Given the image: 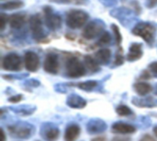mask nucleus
Returning a JSON list of instances; mask_svg holds the SVG:
<instances>
[{"label":"nucleus","mask_w":157,"mask_h":141,"mask_svg":"<svg viewBox=\"0 0 157 141\" xmlns=\"http://www.w3.org/2000/svg\"><path fill=\"white\" fill-rule=\"evenodd\" d=\"M134 36L142 38L148 46L153 47L157 34V26L154 22L141 21L135 24L132 30Z\"/></svg>","instance_id":"nucleus-1"},{"label":"nucleus","mask_w":157,"mask_h":141,"mask_svg":"<svg viewBox=\"0 0 157 141\" xmlns=\"http://www.w3.org/2000/svg\"><path fill=\"white\" fill-rule=\"evenodd\" d=\"M7 130L12 138L18 139H28L35 134V127L25 121H17L8 125Z\"/></svg>","instance_id":"nucleus-2"},{"label":"nucleus","mask_w":157,"mask_h":141,"mask_svg":"<svg viewBox=\"0 0 157 141\" xmlns=\"http://www.w3.org/2000/svg\"><path fill=\"white\" fill-rule=\"evenodd\" d=\"M109 15L116 18L124 28H131L137 21V13L129 7L119 6L110 10Z\"/></svg>","instance_id":"nucleus-3"},{"label":"nucleus","mask_w":157,"mask_h":141,"mask_svg":"<svg viewBox=\"0 0 157 141\" xmlns=\"http://www.w3.org/2000/svg\"><path fill=\"white\" fill-rule=\"evenodd\" d=\"M89 14L81 9L70 10L65 17V24L70 29H79L87 24Z\"/></svg>","instance_id":"nucleus-4"},{"label":"nucleus","mask_w":157,"mask_h":141,"mask_svg":"<svg viewBox=\"0 0 157 141\" xmlns=\"http://www.w3.org/2000/svg\"><path fill=\"white\" fill-rule=\"evenodd\" d=\"M85 63L82 62L77 57H70L65 63V76L71 79H77L86 73Z\"/></svg>","instance_id":"nucleus-5"},{"label":"nucleus","mask_w":157,"mask_h":141,"mask_svg":"<svg viewBox=\"0 0 157 141\" xmlns=\"http://www.w3.org/2000/svg\"><path fill=\"white\" fill-rule=\"evenodd\" d=\"M29 30L32 39L36 42H44L47 39V35L43 28V21L40 14H34L29 20Z\"/></svg>","instance_id":"nucleus-6"},{"label":"nucleus","mask_w":157,"mask_h":141,"mask_svg":"<svg viewBox=\"0 0 157 141\" xmlns=\"http://www.w3.org/2000/svg\"><path fill=\"white\" fill-rule=\"evenodd\" d=\"M106 28V24L103 20L99 18H96L88 22L82 32V37L86 40H92L98 37H100Z\"/></svg>","instance_id":"nucleus-7"},{"label":"nucleus","mask_w":157,"mask_h":141,"mask_svg":"<svg viewBox=\"0 0 157 141\" xmlns=\"http://www.w3.org/2000/svg\"><path fill=\"white\" fill-rule=\"evenodd\" d=\"M43 16L44 24L51 31H57L62 28V17L56 13L52 6H46L43 7Z\"/></svg>","instance_id":"nucleus-8"},{"label":"nucleus","mask_w":157,"mask_h":141,"mask_svg":"<svg viewBox=\"0 0 157 141\" xmlns=\"http://www.w3.org/2000/svg\"><path fill=\"white\" fill-rule=\"evenodd\" d=\"M2 68L8 72H18L22 68L21 57L15 52L6 54L2 60Z\"/></svg>","instance_id":"nucleus-9"},{"label":"nucleus","mask_w":157,"mask_h":141,"mask_svg":"<svg viewBox=\"0 0 157 141\" xmlns=\"http://www.w3.org/2000/svg\"><path fill=\"white\" fill-rule=\"evenodd\" d=\"M40 134L45 141H56L60 137V129L55 124L45 122L40 126Z\"/></svg>","instance_id":"nucleus-10"},{"label":"nucleus","mask_w":157,"mask_h":141,"mask_svg":"<svg viewBox=\"0 0 157 141\" xmlns=\"http://www.w3.org/2000/svg\"><path fill=\"white\" fill-rule=\"evenodd\" d=\"M43 70L50 74H57L60 70L59 56L55 53H48L44 59Z\"/></svg>","instance_id":"nucleus-11"},{"label":"nucleus","mask_w":157,"mask_h":141,"mask_svg":"<svg viewBox=\"0 0 157 141\" xmlns=\"http://www.w3.org/2000/svg\"><path fill=\"white\" fill-rule=\"evenodd\" d=\"M24 64L28 72H36L40 68V58L34 51H27L24 55Z\"/></svg>","instance_id":"nucleus-12"},{"label":"nucleus","mask_w":157,"mask_h":141,"mask_svg":"<svg viewBox=\"0 0 157 141\" xmlns=\"http://www.w3.org/2000/svg\"><path fill=\"white\" fill-rule=\"evenodd\" d=\"M108 128L107 123L100 118H91L86 124V131L91 135H98L105 132Z\"/></svg>","instance_id":"nucleus-13"},{"label":"nucleus","mask_w":157,"mask_h":141,"mask_svg":"<svg viewBox=\"0 0 157 141\" xmlns=\"http://www.w3.org/2000/svg\"><path fill=\"white\" fill-rule=\"evenodd\" d=\"M144 55L143 44L140 42H133L131 44L129 48V51L126 55V59L128 61H136L140 60Z\"/></svg>","instance_id":"nucleus-14"},{"label":"nucleus","mask_w":157,"mask_h":141,"mask_svg":"<svg viewBox=\"0 0 157 141\" xmlns=\"http://www.w3.org/2000/svg\"><path fill=\"white\" fill-rule=\"evenodd\" d=\"M111 131L116 134H122V135H127V134H133L136 132V127L129 124V123H124L121 121L116 122L112 125L111 127Z\"/></svg>","instance_id":"nucleus-15"},{"label":"nucleus","mask_w":157,"mask_h":141,"mask_svg":"<svg viewBox=\"0 0 157 141\" xmlns=\"http://www.w3.org/2000/svg\"><path fill=\"white\" fill-rule=\"evenodd\" d=\"M26 14L24 13H15L8 17V24L12 29L18 30L21 29L26 23Z\"/></svg>","instance_id":"nucleus-16"},{"label":"nucleus","mask_w":157,"mask_h":141,"mask_svg":"<svg viewBox=\"0 0 157 141\" xmlns=\"http://www.w3.org/2000/svg\"><path fill=\"white\" fill-rule=\"evenodd\" d=\"M132 105L138 106V107H143V108H152V107H156L157 106V99L152 96H148V97H137L134 96L132 99Z\"/></svg>","instance_id":"nucleus-17"},{"label":"nucleus","mask_w":157,"mask_h":141,"mask_svg":"<svg viewBox=\"0 0 157 141\" xmlns=\"http://www.w3.org/2000/svg\"><path fill=\"white\" fill-rule=\"evenodd\" d=\"M86 100L76 94H71L66 100V105L75 109H82L86 106Z\"/></svg>","instance_id":"nucleus-18"},{"label":"nucleus","mask_w":157,"mask_h":141,"mask_svg":"<svg viewBox=\"0 0 157 141\" xmlns=\"http://www.w3.org/2000/svg\"><path fill=\"white\" fill-rule=\"evenodd\" d=\"M8 109L11 112L17 114L19 116L28 117V116H31L32 114H34L35 111L37 110V107L31 105H21V106H8Z\"/></svg>","instance_id":"nucleus-19"},{"label":"nucleus","mask_w":157,"mask_h":141,"mask_svg":"<svg viewBox=\"0 0 157 141\" xmlns=\"http://www.w3.org/2000/svg\"><path fill=\"white\" fill-rule=\"evenodd\" d=\"M111 50L108 48H101L95 53V58L100 65H108L111 61Z\"/></svg>","instance_id":"nucleus-20"},{"label":"nucleus","mask_w":157,"mask_h":141,"mask_svg":"<svg viewBox=\"0 0 157 141\" xmlns=\"http://www.w3.org/2000/svg\"><path fill=\"white\" fill-rule=\"evenodd\" d=\"M80 133L81 128L77 124L73 123L68 125L64 132V141H75L78 139Z\"/></svg>","instance_id":"nucleus-21"},{"label":"nucleus","mask_w":157,"mask_h":141,"mask_svg":"<svg viewBox=\"0 0 157 141\" xmlns=\"http://www.w3.org/2000/svg\"><path fill=\"white\" fill-rule=\"evenodd\" d=\"M84 63L86 68V71L89 73H96L100 71V64L98 62L95 57L91 55H86L84 58Z\"/></svg>","instance_id":"nucleus-22"},{"label":"nucleus","mask_w":157,"mask_h":141,"mask_svg":"<svg viewBox=\"0 0 157 141\" xmlns=\"http://www.w3.org/2000/svg\"><path fill=\"white\" fill-rule=\"evenodd\" d=\"M99 82L95 80H88L85 82H81L76 83V87L80 90L86 91V92H92L96 91L99 87Z\"/></svg>","instance_id":"nucleus-23"},{"label":"nucleus","mask_w":157,"mask_h":141,"mask_svg":"<svg viewBox=\"0 0 157 141\" xmlns=\"http://www.w3.org/2000/svg\"><path fill=\"white\" fill-rule=\"evenodd\" d=\"M133 88L135 92L141 96H145L153 91V86L145 82H139L134 83Z\"/></svg>","instance_id":"nucleus-24"},{"label":"nucleus","mask_w":157,"mask_h":141,"mask_svg":"<svg viewBox=\"0 0 157 141\" xmlns=\"http://www.w3.org/2000/svg\"><path fill=\"white\" fill-rule=\"evenodd\" d=\"M24 6V3L22 1H18V0H11V1H7L6 3H2L1 4V10H15V9H18L20 7H22Z\"/></svg>","instance_id":"nucleus-25"},{"label":"nucleus","mask_w":157,"mask_h":141,"mask_svg":"<svg viewBox=\"0 0 157 141\" xmlns=\"http://www.w3.org/2000/svg\"><path fill=\"white\" fill-rule=\"evenodd\" d=\"M112 43V37L111 34L109 31H105L98 39V45L101 48H106L107 46L110 45Z\"/></svg>","instance_id":"nucleus-26"},{"label":"nucleus","mask_w":157,"mask_h":141,"mask_svg":"<svg viewBox=\"0 0 157 141\" xmlns=\"http://www.w3.org/2000/svg\"><path fill=\"white\" fill-rule=\"evenodd\" d=\"M116 113L121 117H129L133 115V111L125 105H120L116 107Z\"/></svg>","instance_id":"nucleus-27"},{"label":"nucleus","mask_w":157,"mask_h":141,"mask_svg":"<svg viewBox=\"0 0 157 141\" xmlns=\"http://www.w3.org/2000/svg\"><path fill=\"white\" fill-rule=\"evenodd\" d=\"M111 29H112V32H113V35H114V40H115V44L121 48V44L122 42V36H121V30L119 28V27L115 24H112L111 25Z\"/></svg>","instance_id":"nucleus-28"},{"label":"nucleus","mask_w":157,"mask_h":141,"mask_svg":"<svg viewBox=\"0 0 157 141\" xmlns=\"http://www.w3.org/2000/svg\"><path fill=\"white\" fill-rule=\"evenodd\" d=\"M52 2L58 3V4H64V5H75V6H82L88 3V0H51Z\"/></svg>","instance_id":"nucleus-29"},{"label":"nucleus","mask_w":157,"mask_h":141,"mask_svg":"<svg viewBox=\"0 0 157 141\" xmlns=\"http://www.w3.org/2000/svg\"><path fill=\"white\" fill-rule=\"evenodd\" d=\"M124 61H125V57L123 55V52H122V49L121 47L119 48L118 51L116 52V56H115V61H114V67H118V66H121L124 63Z\"/></svg>","instance_id":"nucleus-30"},{"label":"nucleus","mask_w":157,"mask_h":141,"mask_svg":"<svg viewBox=\"0 0 157 141\" xmlns=\"http://www.w3.org/2000/svg\"><path fill=\"white\" fill-rule=\"evenodd\" d=\"M138 121H139L138 122V127L140 128H143V129L148 128L152 124V121L148 117H140Z\"/></svg>","instance_id":"nucleus-31"},{"label":"nucleus","mask_w":157,"mask_h":141,"mask_svg":"<svg viewBox=\"0 0 157 141\" xmlns=\"http://www.w3.org/2000/svg\"><path fill=\"white\" fill-rule=\"evenodd\" d=\"M29 73H18V74H3L2 77L6 80H22L29 77Z\"/></svg>","instance_id":"nucleus-32"},{"label":"nucleus","mask_w":157,"mask_h":141,"mask_svg":"<svg viewBox=\"0 0 157 141\" xmlns=\"http://www.w3.org/2000/svg\"><path fill=\"white\" fill-rule=\"evenodd\" d=\"M71 85L69 83H56L54 85V90L58 93H61V94H65L68 92L69 90V87Z\"/></svg>","instance_id":"nucleus-33"},{"label":"nucleus","mask_w":157,"mask_h":141,"mask_svg":"<svg viewBox=\"0 0 157 141\" xmlns=\"http://www.w3.org/2000/svg\"><path fill=\"white\" fill-rule=\"evenodd\" d=\"M40 85V81L36 80V79H29L24 83V86L28 89H31V88H37Z\"/></svg>","instance_id":"nucleus-34"},{"label":"nucleus","mask_w":157,"mask_h":141,"mask_svg":"<svg viewBox=\"0 0 157 141\" xmlns=\"http://www.w3.org/2000/svg\"><path fill=\"white\" fill-rule=\"evenodd\" d=\"M102 5H104L107 7H110V6H114L115 5H117L118 0H98Z\"/></svg>","instance_id":"nucleus-35"},{"label":"nucleus","mask_w":157,"mask_h":141,"mask_svg":"<svg viewBox=\"0 0 157 141\" xmlns=\"http://www.w3.org/2000/svg\"><path fill=\"white\" fill-rule=\"evenodd\" d=\"M149 72L152 73L153 76L157 78V61H154L149 65Z\"/></svg>","instance_id":"nucleus-36"},{"label":"nucleus","mask_w":157,"mask_h":141,"mask_svg":"<svg viewBox=\"0 0 157 141\" xmlns=\"http://www.w3.org/2000/svg\"><path fill=\"white\" fill-rule=\"evenodd\" d=\"M0 18H1V31L3 32L4 29L6 28V22L8 21V19H7V16L5 13H1Z\"/></svg>","instance_id":"nucleus-37"},{"label":"nucleus","mask_w":157,"mask_h":141,"mask_svg":"<svg viewBox=\"0 0 157 141\" xmlns=\"http://www.w3.org/2000/svg\"><path fill=\"white\" fill-rule=\"evenodd\" d=\"M22 98H23V95H13V96H11V97L8 98V102L16 104V103L20 102L22 100Z\"/></svg>","instance_id":"nucleus-38"},{"label":"nucleus","mask_w":157,"mask_h":141,"mask_svg":"<svg viewBox=\"0 0 157 141\" xmlns=\"http://www.w3.org/2000/svg\"><path fill=\"white\" fill-rule=\"evenodd\" d=\"M145 6L147 8H155L157 6V0H146L145 2Z\"/></svg>","instance_id":"nucleus-39"},{"label":"nucleus","mask_w":157,"mask_h":141,"mask_svg":"<svg viewBox=\"0 0 157 141\" xmlns=\"http://www.w3.org/2000/svg\"><path fill=\"white\" fill-rule=\"evenodd\" d=\"M111 141H132L129 137H115Z\"/></svg>","instance_id":"nucleus-40"},{"label":"nucleus","mask_w":157,"mask_h":141,"mask_svg":"<svg viewBox=\"0 0 157 141\" xmlns=\"http://www.w3.org/2000/svg\"><path fill=\"white\" fill-rule=\"evenodd\" d=\"M140 141H156L155 139V138H153L151 135H144Z\"/></svg>","instance_id":"nucleus-41"},{"label":"nucleus","mask_w":157,"mask_h":141,"mask_svg":"<svg viewBox=\"0 0 157 141\" xmlns=\"http://www.w3.org/2000/svg\"><path fill=\"white\" fill-rule=\"evenodd\" d=\"M0 131H1V141H6V134H5L4 129L1 128Z\"/></svg>","instance_id":"nucleus-42"},{"label":"nucleus","mask_w":157,"mask_h":141,"mask_svg":"<svg viewBox=\"0 0 157 141\" xmlns=\"http://www.w3.org/2000/svg\"><path fill=\"white\" fill-rule=\"evenodd\" d=\"M92 141H106V139L104 137H98V138L92 139Z\"/></svg>","instance_id":"nucleus-43"},{"label":"nucleus","mask_w":157,"mask_h":141,"mask_svg":"<svg viewBox=\"0 0 157 141\" xmlns=\"http://www.w3.org/2000/svg\"><path fill=\"white\" fill-rule=\"evenodd\" d=\"M154 133H155V137L157 138V126L156 127H155V128H154Z\"/></svg>","instance_id":"nucleus-44"},{"label":"nucleus","mask_w":157,"mask_h":141,"mask_svg":"<svg viewBox=\"0 0 157 141\" xmlns=\"http://www.w3.org/2000/svg\"><path fill=\"white\" fill-rule=\"evenodd\" d=\"M155 92H156V95H157V85H156V88H155Z\"/></svg>","instance_id":"nucleus-45"}]
</instances>
